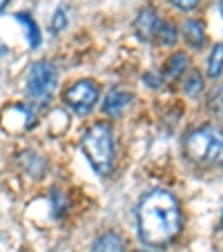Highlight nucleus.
I'll use <instances>...</instances> for the list:
<instances>
[{"label": "nucleus", "mask_w": 223, "mask_h": 252, "mask_svg": "<svg viewBox=\"0 0 223 252\" xmlns=\"http://www.w3.org/2000/svg\"><path fill=\"white\" fill-rule=\"evenodd\" d=\"M183 212L176 196L167 190H150L136 205V230L145 246L165 248L179 237Z\"/></svg>", "instance_id": "nucleus-1"}, {"label": "nucleus", "mask_w": 223, "mask_h": 252, "mask_svg": "<svg viewBox=\"0 0 223 252\" xmlns=\"http://www.w3.org/2000/svg\"><path fill=\"white\" fill-rule=\"evenodd\" d=\"M81 148L96 174H112V170H114V132L107 123H103V121L92 123L81 138Z\"/></svg>", "instance_id": "nucleus-2"}, {"label": "nucleus", "mask_w": 223, "mask_h": 252, "mask_svg": "<svg viewBox=\"0 0 223 252\" xmlns=\"http://www.w3.org/2000/svg\"><path fill=\"white\" fill-rule=\"evenodd\" d=\"M183 152L199 165H223V129L201 125L183 138Z\"/></svg>", "instance_id": "nucleus-3"}, {"label": "nucleus", "mask_w": 223, "mask_h": 252, "mask_svg": "<svg viewBox=\"0 0 223 252\" xmlns=\"http://www.w3.org/2000/svg\"><path fill=\"white\" fill-rule=\"evenodd\" d=\"M58 85V71L54 63L36 61L27 74V94L36 100H49Z\"/></svg>", "instance_id": "nucleus-4"}, {"label": "nucleus", "mask_w": 223, "mask_h": 252, "mask_svg": "<svg viewBox=\"0 0 223 252\" xmlns=\"http://www.w3.org/2000/svg\"><path fill=\"white\" fill-rule=\"evenodd\" d=\"M98 83L92 81V78H83V81H76L74 85L67 87L65 94H63V100L76 114L85 116L94 110L96 100H98Z\"/></svg>", "instance_id": "nucleus-5"}, {"label": "nucleus", "mask_w": 223, "mask_h": 252, "mask_svg": "<svg viewBox=\"0 0 223 252\" xmlns=\"http://www.w3.org/2000/svg\"><path fill=\"white\" fill-rule=\"evenodd\" d=\"M159 27H161V18H159V11L154 7H143L134 18V33L143 43H150L157 38Z\"/></svg>", "instance_id": "nucleus-6"}, {"label": "nucleus", "mask_w": 223, "mask_h": 252, "mask_svg": "<svg viewBox=\"0 0 223 252\" xmlns=\"http://www.w3.org/2000/svg\"><path fill=\"white\" fill-rule=\"evenodd\" d=\"M36 123V116L29 107L25 105H11L5 114V127L11 132H25V129H32Z\"/></svg>", "instance_id": "nucleus-7"}, {"label": "nucleus", "mask_w": 223, "mask_h": 252, "mask_svg": "<svg viewBox=\"0 0 223 252\" xmlns=\"http://www.w3.org/2000/svg\"><path fill=\"white\" fill-rule=\"evenodd\" d=\"M134 103V96L125 90H112L103 100V112L112 119H119L129 110V105Z\"/></svg>", "instance_id": "nucleus-8"}, {"label": "nucleus", "mask_w": 223, "mask_h": 252, "mask_svg": "<svg viewBox=\"0 0 223 252\" xmlns=\"http://www.w3.org/2000/svg\"><path fill=\"white\" fill-rule=\"evenodd\" d=\"M183 40L190 47L194 49H201L205 45V27L201 20H185L183 23Z\"/></svg>", "instance_id": "nucleus-9"}, {"label": "nucleus", "mask_w": 223, "mask_h": 252, "mask_svg": "<svg viewBox=\"0 0 223 252\" xmlns=\"http://www.w3.org/2000/svg\"><path fill=\"white\" fill-rule=\"evenodd\" d=\"M188 67H190V58H188V54H183V52L172 54L170 61L165 63L163 78H165V81H176L181 74H185V71H188Z\"/></svg>", "instance_id": "nucleus-10"}, {"label": "nucleus", "mask_w": 223, "mask_h": 252, "mask_svg": "<svg viewBox=\"0 0 223 252\" xmlns=\"http://www.w3.org/2000/svg\"><path fill=\"white\" fill-rule=\"evenodd\" d=\"M92 252H125V241L116 232H105L94 241Z\"/></svg>", "instance_id": "nucleus-11"}, {"label": "nucleus", "mask_w": 223, "mask_h": 252, "mask_svg": "<svg viewBox=\"0 0 223 252\" xmlns=\"http://www.w3.org/2000/svg\"><path fill=\"white\" fill-rule=\"evenodd\" d=\"M23 165H25V172H27L29 176L40 179L43 172H45V167H47V163H45V158L38 157V154L27 152V154H23Z\"/></svg>", "instance_id": "nucleus-12"}, {"label": "nucleus", "mask_w": 223, "mask_h": 252, "mask_svg": "<svg viewBox=\"0 0 223 252\" xmlns=\"http://www.w3.org/2000/svg\"><path fill=\"white\" fill-rule=\"evenodd\" d=\"M16 20H18V23L25 27V32H27L29 45H32V47H38L40 45V29H38V25L33 23L32 16L29 14H16Z\"/></svg>", "instance_id": "nucleus-13"}, {"label": "nucleus", "mask_w": 223, "mask_h": 252, "mask_svg": "<svg viewBox=\"0 0 223 252\" xmlns=\"http://www.w3.org/2000/svg\"><path fill=\"white\" fill-rule=\"evenodd\" d=\"M201 90H203V76H201V71H196V69L188 71V76H185V81H183V92L190 96V98H196V96L201 94Z\"/></svg>", "instance_id": "nucleus-14"}, {"label": "nucleus", "mask_w": 223, "mask_h": 252, "mask_svg": "<svg viewBox=\"0 0 223 252\" xmlns=\"http://www.w3.org/2000/svg\"><path fill=\"white\" fill-rule=\"evenodd\" d=\"M221 71H223V43H219L212 47V54L208 58V76L219 78Z\"/></svg>", "instance_id": "nucleus-15"}, {"label": "nucleus", "mask_w": 223, "mask_h": 252, "mask_svg": "<svg viewBox=\"0 0 223 252\" xmlns=\"http://www.w3.org/2000/svg\"><path fill=\"white\" fill-rule=\"evenodd\" d=\"M157 38H159V43H161L163 47H172V45H176V40H179L176 25L161 23V27H159V32H157Z\"/></svg>", "instance_id": "nucleus-16"}, {"label": "nucleus", "mask_w": 223, "mask_h": 252, "mask_svg": "<svg viewBox=\"0 0 223 252\" xmlns=\"http://www.w3.org/2000/svg\"><path fill=\"white\" fill-rule=\"evenodd\" d=\"M67 14H69V9L63 5L56 9V14H54V18H52V32L54 33H61L63 29L67 27Z\"/></svg>", "instance_id": "nucleus-17"}, {"label": "nucleus", "mask_w": 223, "mask_h": 252, "mask_svg": "<svg viewBox=\"0 0 223 252\" xmlns=\"http://www.w3.org/2000/svg\"><path fill=\"white\" fill-rule=\"evenodd\" d=\"M210 107L219 116V121H223V87H217L214 94L210 96Z\"/></svg>", "instance_id": "nucleus-18"}, {"label": "nucleus", "mask_w": 223, "mask_h": 252, "mask_svg": "<svg viewBox=\"0 0 223 252\" xmlns=\"http://www.w3.org/2000/svg\"><path fill=\"white\" fill-rule=\"evenodd\" d=\"M170 2L179 11H185V14H188V11H194L196 7L201 5V0H170Z\"/></svg>", "instance_id": "nucleus-19"}, {"label": "nucleus", "mask_w": 223, "mask_h": 252, "mask_svg": "<svg viewBox=\"0 0 223 252\" xmlns=\"http://www.w3.org/2000/svg\"><path fill=\"white\" fill-rule=\"evenodd\" d=\"M145 83H147V85H152V87H161L163 76H150V74H147V76H145Z\"/></svg>", "instance_id": "nucleus-20"}, {"label": "nucleus", "mask_w": 223, "mask_h": 252, "mask_svg": "<svg viewBox=\"0 0 223 252\" xmlns=\"http://www.w3.org/2000/svg\"><path fill=\"white\" fill-rule=\"evenodd\" d=\"M7 54H9V49H7V45H5V43H0V58H2V56H7Z\"/></svg>", "instance_id": "nucleus-21"}, {"label": "nucleus", "mask_w": 223, "mask_h": 252, "mask_svg": "<svg viewBox=\"0 0 223 252\" xmlns=\"http://www.w3.org/2000/svg\"><path fill=\"white\" fill-rule=\"evenodd\" d=\"M7 5H9V0H0V14L7 9Z\"/></svg>", "instance_id": "nucleus-22"}, {"label": "nucleus", "mask_w": 223, "mask_h": 252, "mask_svg": "<svg viewBox=\"0 0 223 252\" xmlns=\"http://www.w3.org/2000/svg\"><path fill=\"white\" fill-rule=\"evenodd\" d=\"M219 11H221V16H223V0H219Z\"/></svg>", "instance_id": "nucleus-23"}, {"label": "nucleus", "mask_w": 223, "mask_h": 252, "mask_svg": "<svg viewBox=\"0 0 223 252\" xmlns=\"http://www.w3.org/2000/svg\"><path fill=\"white\" fill-rule=\"evenodd\" d=\"M136 252H152V250H136Z\"/></svg>", "instance_id": "nucleus-24"}, {"label": "nucleus", "mask_w": 223, "mask_h": 252, "mask_svg": "<svg viewBox=\"0 0 223 252\" xmlns=\"http://www.w3.org/2000/svg\"><path fill=\"white\" fill-rule=\"evenodd\" d=\"M20 252H29V250H20Z\"/></svg>", "instance_id": "nucleus-25"}]
</instances>
